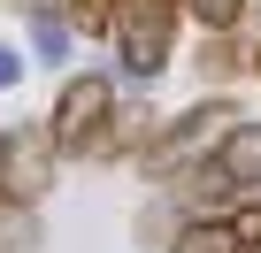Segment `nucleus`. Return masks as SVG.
Here are the masks:
<instances>
[{"label": "nucleus", "mask_w": 261, "mask_h": 253, "mask_svg": "<svg viewBox=\"0 0 261 253\" xmlns=\"http://www.w3.org/2000/svg\"><path fill=\"white\" fill-rule=\"evenodd\" d=\"M69 31H77V23H69L62 8H46V16H31V39H39V54H46V62H62V54H69Z\"/></svg>", "instance_id": "9"}, {"label": "nucleus", "mask_w": 261, "mask_h": 253, "mask_svg": "<svg viewBox=\"0 0 261 253\" xmlns=\"http://www.w3.org/2000/svg\"><path fill=\"white\" fill-rule=\"evenodd\" d=\"M16 77H23V54H16V46H0V92H8Z\"/></svg>", "instance_id": "10"}, {"label": "nucleus", "mask_w": 261, "mask_h": 253, "mask_svg": "<svg viewBox=\"0 0 261 253\" xmlns=\"http://www.w3.org/2000/svg\"><path fill=\"white\" fill-rule=\"evenodd\" d=\"M253 77H261V46H253Z\"/></svg>", "instance_id": "12"}, {"label": "nucleus", "mask_w": 261, "mask_h": 253, "mask_svg": "<svg viewBox=\"0 0 261 253\" xmlns=\"http://www.w3.org/2000/svg\"><path fill=\"white\" fill-rule=\"evenodd\" d=\"M62 16L85 31V39H108L115 62L154 85L177 54V16H185V0H62Z\"/></svg>", "instance_id": "1"}, {"label": "nucleus", "mask_w": 261, "mask_h": 253, "mask_svg": "<svg viewBox=\"0 0 261 253\" xmlns=\"http://www.w3.org/2000/svg\"><path fill=\"white\" fill-rule=\"evenodd\" d=\"M54 161H62V146H54L46 123H8L0 131V200L39 207L54 192Z\"/></svg>", "instance_id": "5"}, {"label": "nucleus", "mask_w": 261, "mask_h": 253, "mask_svg": "<svg viewBox=\"0 0 261 253\" xmlns=\"http://www.w3.org/2000/svg\"><path fill=\"white\" fill-rule=\"evenodd\" d=\"M8 8H23V16H46V8H62V0H8Z\"/></svg>", "instance_id": "11"}, {"label": "nucleus", "mask_w": 261, "mask_h": 253, "mask_svg": "<svg viewBox=\"0 0 261 253\" xmlns=\"http://www.w3.org/2000/svg\"><path fill=\"white\" fill-rule=\"evenodd\" d=\"M230 123H238V100H223V92H215V100H200V107H185V115H169L162 131H154V146L139 154V169H146V177H162V184H177V177H185V169H192V161L230 131Z\"/></svg>", "instance_id": "4"}, {"label": "nucleus", "mask_w": 261, "mask_h": 253, "mask_svg": "<svg viewBox=\"0 0 261 253\" xmlns=\"http://www.w3.org/2000/svg\"><path fill=\"white\" fill-rule=\"evenodd\" d=\"M185 16H192L207 39H223V31H238V23H246V0H185Z\"/></svg>", "instance_id": "8"}, {"label": "nucleus", "mask_w": 261, "mask_h": 253, "mask_svg": "<svg viewBox=\"0 0 261 253\" xmlns=\"http://www.w3.org/2000/svg\"><path fill=\"white\" fill-rule=\"evenodd\" d=\"M0 253H39V207L0 200Z\"/></svg>", "instance_id": "7"}, {"label": "nucleus", "mask_w": 261, "mask_h": 253, "mask_svg": "<svg viewBox=\"0 0 261 253\" xmlns=\"http://www.w3.org/2000/svg\"><path fill=\"white\" fill-rule=\"evenodd\" d=\"M115 85L100 77V69H85V77H69L62 92H54V115H46V131H54V146L62 154H77V161H100V146H108V131H115Z\"/></svg>", "instance_id": "3"}, {"label": "nucleus", "mask_w": 261, "mask_h": 253, "mask_svg": "<svg viewBox=\"0 0 261 253\" xmlns=\"http://www.w3.org/2000/svg\"><path fill=\"white\" fill-rule=\"evenodd\" d=\"M185 200V215H215V207H238V200H261V123H230V131L169 184Z\"/></svg>", "instance_id": "2"}, {"label": "nucleus", "mask_w": 261, "mask_h": 253, "mask_svg": "<svg viewBox=\"0 0 261 253\" xmlns=\"http://www.w3.org/2000/svg\"><path fill=\"white\" fill-rule=\"evenodd\" d=\"M169 253H261V200L215 207V215H185Z\"/></svg>", "instance_id": "6"}]
</instances>
